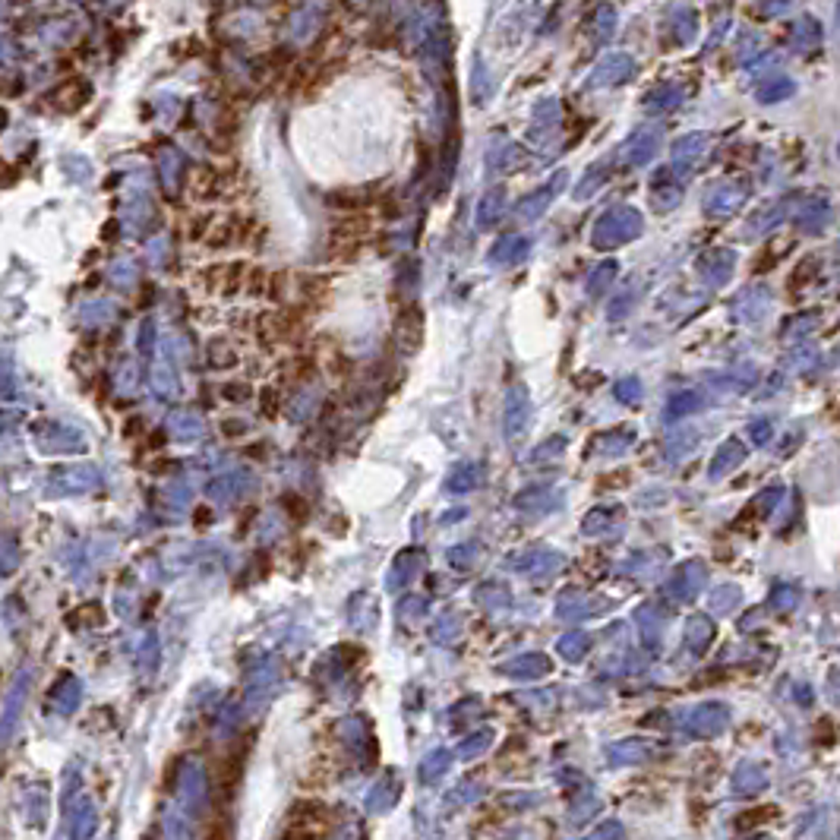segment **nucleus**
I'll return each instance as SVG.
<instances>
[{
    "label": "nucleus",
    "mask_w": 840,
    "mask_h": 840,
    "mask_svg": "<svg viewBox=\"0 0 840 840\" xmlns=\"http://www.w3.org/2000/svg\"><path fill=\"white\" fill-rule=\"evenodd\" d=\"M816 326H818V316H799L797 323L787 326V335H790V338H799L806 329H816Z\"/></svg>",
    "instance_id": "obj_52"
},
{
    "label": "nucleus",
    "mask_w": 840,
    "mask_h": 840,
    "mask_svg": "<svg viewBox=\"0 0 840 840\" xmlns=\"http://www.w3.org/2000/svg\"><path fill=\"white\" fill-rule=\"evenodd\" d=\"M768 307H771V297H768L765 291H749L746 297L740 300V316H746L749 323H755Z\"/></svg>",
    "instance_id": "obj_33"
},
{
    "label": "nucleus",
    "mask_w": 840,
    "mask_h": 840,
    "mask_svg": "<svg viewBox=\"0 0 840 840\" xmlns=\"http://www.w3.org/2000/svg\"><path fill=\"white\" fill-rule=\"evenodd\" d=\"M623 515V505H610V509H594V512H588V518H585V534H600V531H607L610 528L617 518Z\"/></svg>",
    "instance_id": "obj_29"
},
{
    "label": "nucleus",
    "mask_w": 840,
    "mask_h": 840,
    "mask_svg": "<svg viewBox=\"0 0 840 840\" xmlns=\"http://www.w3.org/2000/svg\"><path fill=\"white\" fill-rule=\"evenodd\" d=\"M765 784H768L765 771L755 765H740V771L733 774V787L742 793H759V790H765Z\"/></svg>",
    "instance_id": "obj_26"
},
{
    "label": "nucleus",
    "mask_w": 840,
    "mask_h": 840,
    "mask_svg": "<svg viewBox=\"0 0 840 840\" xmlns=\"http://www.w3.org/2000/svg\"><path fill=\"white\" fill-rule=\"evenodd\" d=\"M562 448H566V439H562V436H553V439H550L547 446L537 448V452H534V461H543L547 455H556V452H562Z\"/></svg>",
    "instance_id": "obj_54"
},
{
    "label": "nucleus",
    "mask_w": 840,
    "mask_h": 840,
    "mask_svg": "<svg viewBox=\"0 0 840 840\" xmlns=\"http://www.w3.org/2000/svg\"><path fill=\"white\" fill-rule=\"evenodd\" d=\"M613 25H617V10H613V6H598V16H594V25H591V38L598 44H604L607 38L613 35Z\"/></svg>",
    "instance_id": "obj_32"
},
{
    "label": "nucleus",
    "mask_w": 840,
    "mask_h": 840,
    "mask_svg": "<svg viewBox=\"0 0 840 840\" xmlns=\"http://www.w3.org/2000/svg\"><path fill=\"white\" fill-rule=\"evenodd\" d=\"M619 266L617 262H600V266L591 269V275H588V294L591 297H598V294H604L607 288L613 285V278H617Z\"/></svg>",
    "instance_id": "obj_27"
},
{
    "label": "nucleus",
    "mask_w": 840,
    "mask_h": 840,
    "mask_svg": "<svg viewBox=\"0 0 840 840\" xmlns=\"http://www.w3.org/2000/svg\"><path fill=\"white\" fill-rule=\"evenodd\" d=\"M313 408H316V392H313V389H307V392H304V399H297V401H294V405H291V418H294V420L310 418V414H313Z\"/></svg>",
    "instance_id": "obj_48"
},
{
    "label": "nucleus",
    "mask_w": 840,
    "mask_h": 840,
    "mask_svg": "<svg viewBox=\"0 0 840 840\" xmlns=\"http://www.w3.org/2000/svg\"><path fill=\"white\" fill-rule=\"evenodd\" d=\"M556 120H560V105H556V101H543V105H537L534 124L541 127V130H553Z\"/></svg>",
    "instance_id": "obj_43"
},
{
    "label": "nucleus",
    "mask_w": 840,
    "mask_h": 840,
    "mask_svg": "<svg viewBox=\"0 0 840 840\" xmlns=\"http://www.w3.org/2000/svg\"><path fill=\"white\" fill-rule=\"evenodd\" d=\"M562 184H566V171H560V175H553V181H550L543 190H534V193H531V196H524V200L515 206V215H518V218H524V222H531V218L543 215L550 203H553V196L562 190Z\"/></svg>",
    "instance_id": "obj_8"
},
{
    "label": "nucleus",
    "mask_w": 840,
    "mask_h": 840,
    "mask_svg": "<svg viewBox=\"0 0 840 840\" xmlns=\"http://www.w3.org/2000/svg\"><path fill=\"white\" fill-rule=\"evenodd\" d=\"M420 335H423V319H420V310H405L399 316V323H395V344H399V351H414L420 344Z\"/></svg>",
    "instance_id": "obj_13"
},
{
    "label": "nucleus",
    "mask_w": 840,
    "mask_h": 840,
    "mask_svg": "<svg viewBox=\"0 0 840 840\" xmlns=\"http://www.w3.org/2000/svg\"><path fill=\"white\" fill-rule=\"evenodd\" d=\"M771 433H774V427H771V420H765V418L749 427V439H752L755 446H765V442L771 439Z\"/></svg>",
    "instance_id": "obj_51"
},
{
    "label": "nucleus",
    "mask_w": 840,
    "mask_h": 840,
    "mask_svg": "<svg viewBox=\"0 0 840 840\" xmlns=\"http://www.w3.org/2000/svg\"><path fill=\"white\" fill-rule=\"evenodd\" d=\"M209 357H212V363H215V367H234V361H237L234 351H231L224 342H215V344H212V348H209Z\"/></svg>",
    "instance_id": "obj_49"
},
{
    "label": "nucleus",
    "mask_w": 840,
    "mask_h": 840,
    "mask_svg": "<svg viewBox=\"0 0 840 840\" xmlns=\"http://www.w3.org/2000/svg\"><path fill=\"white\" fill-rule=\"evenodd\" d=\"M477 553H480L477 543H467V547H455L452 553H448V560H452L455 569H471L474 560H477Z\"/></svg>",
    "instance_id": "obj_46"
},
{
    "label": "nucleus",
    "mask_w": 840,
    "mask_h": 840,
    "mask_svg": "<svg viewBox=\"0 0 840 840\" xmlns=\"http://www.w3.org/2000/svg\"><path fill=\"white\" fill-rule=\"evenodd\" d=\"M480 480H484V471H480V465H458L452 474H448L446 480V490L448 493H471L480 486Z\"/></svg>",
    "instance_id": "obj_22"
},
{
    "label": "nucleus",
    "mask_w": 840,
    "mask_h": 840,
    "mask_svg": "<svg viewBox=\"0 0 840 840\" xmlns=\"http://www.w3.org/2000/svg\"><path fill=\"white\" fill-rule=\"evenodd\" d=\"M604 600H591V598H581V600H562V607H560V613H562V619H585V617H591L594 610H604Z\"/></svg>",
    "instance_id": "obj_34"
},
{
    "label": "nucleus",
    "mask_w": 840,
    "mask_h": 840,
    "mask_svg": "<svg viewBox=\"0 0 840 840\" xmlns=\"http://www.w3.org/2000/svg\"><path fill=\"white\" fill-rule=\"evenodd\" d=\"M598 809H600V803L591 797V793H588V797H581L579 803L572 806V812H569V818H572V825H581L588 816H594V812H598Z\"/></svg>",
    "instance_id": "obj_47"
},
{
    "label": "nucleus",
    "mask_w": 840,
    "mask_h": 840,
    "mask_svg": "<svg viewBox=\"0 0 840 840\" xmlns=\"http://www.w3.org/2000/svg\"><path fill=\"white\" fill-rule=\"evenodd\" d=\"M797 600H799L797 588L780 585V588H774V594H771V600H768V604H771L774 610H793V607H797Z\"/></svg>",
    "instance_id": "obj_45"
},
{
    "label": "nucleus",
    "mask_w": 840,
    "mask_h": 840,
    "mask_svg": "<svg viewBox=\"0 0 840 840\" xmlns=\"http://www.w3.org/2000/svg\"><path fill=\"white\" fill-rule=\"evenodd\" d=\"M635 76V61L629 54H607L604 61L598 63V70H594L591 76V86L594 89H604V86H623V82H629Z\"/></svg>",
    "instance_id": "obj_6"
},
{
    "label": "nucleus",
    "mask_w": 840,
    "mask_h": 840,
    "mask_svg": "<svg viewBox=\"0 0 840 840\" xmlns=\"http://www.w3.org/2000/svg\"><path fill=\"white\" fill-rule=\"evenodd\" d=\"M395 797H399V784H395V778L392 780L382 778L380 784L373 787V797L367 799V806L373 812H386V809H392V806H395Z\"/></svg>",
    "instance_id": "obj_28"
},
{
    "label": "nucleus",
    "mask_w": 840,
    "mask_h": 840,
    "mask_svg": "<svg viewBox=\"0 0 840 840\" xmlns=\"http://www.w3.org/2000/svg\"><path fill=\"white\" fill-rule=\"evenodd\" d=\"M704 149H708V133H689V137L676 139L673 143V175H692L698 168V162L704 158Z\"/></svg>",
    "instance_id": "obj_5"
},
{
    "label": "nucleus",
    "mask_w": 840,
    "mask_h": 840,
    "mask_svg": "<svg viewBox=\"0 0 840 840\" xmlns=\"http://www.w3.org/2000/svg\"><path fill=\"white\" fill-rule=\"evenodd\" d=\"M505 676H515V679H541L550 673V660L543 657V654L531 651V654H518L515 660H509V664L503 666Z\"/></svg>",
    "instance_id": "obj_12"
},
{
    "label": "nucleus",
    "mask_w": 840,
    "mask_h": 840,
    "mask_svg": "<svg viewBox=\"0 0 840 840\" xmlns=\"http://www.w3.org/2000/svg\"><path fill=\"white\" fill-rule=\"evenodd\" d=\"M742 458H746V448H742V442L740 439H727L714 452V461H711V477H727L730 471H736V467L742 465Z\"/></svg>",
    "instance_id": "obj_17"
},
{
    "label": "nucleus",
    "mask_w": 840,
    "mask_h": 840,
    "mask_svg": "<svg viewBox=\"0 0 840 840\" xmlns=\"http://www.w3.org/2000/svg\"><path fill=\"white\" fill-rule=\"evenodd\" d=\"M683 105V89L679 86H657L647 92L645 99V111L647 114H666V111H676V108Z\"/></svg>",
    "instance_id": "obj_19"
},
{
    "label": "nucleus",
    "mask_w": 840,
    "mask_h": 840,
    "mask_svg": "<svg viewBox=\"0 0 840 840\" xmlns=\"http://www.w3.org/2000/svg\"><path fill=\"white\" fill-rule=\"evenodd\" d=\"M784 222V206H771V209H761L759 215L749 222V231H765V228H774V224Z\"/></svg>",
    "instance_id": "obj_39"
},
{
    "label": "nucleus",
    "mask_w": 840,
    "mask_h": 840,
    "mask_svg": "<svg viewBox=\"0 0 840 840\" xmlns=\"http://www.w3.org/2000/svg\"><path fill=\"white\" fill-rule=\"evenodd\" d=\"M755 95H759V101H765V105L784 101V99H790V95H793V80H787V76H768Z\"/></svg>",
    "instance_id": "obj_25"
},
{
    "label": "nucleus",
    "mask_w": 840,
    "mask_h": 840,
    "mask_svg": "<svg viewBox=\"0 0 840 840\" xmlns=\"http://www.w3.org/2000/svg\"><path fill=\"white\" fill-rule=\"evenodd\" d=\"M683 200V190L673 184V171L670 168H660L657 177H654V190H651V203L657 212H666L673 209L676 203Z\"/></svg>",
    "instance_id": "obj_15"
},
{
    "label": "nucleus",
    "mask_w": 840,
    "mask_h": 840,
    "mask_svg": "<svg viewBox=\"0 0 840 840\" xmlns=\"http://www.w3.org/2000/svg\"><path fill=\"white\" fill-rule=\"evenodd\" d=\"M704 581H708V569L702 566V562H685V566L676 569V575H673L670 581V594L679 600H692L698 591L704 588Z\"/></svg>",
    "instance_id": "obj_7"
},
{
    "label": "nucleus",
    "mask_w": 840,
    "mask_h": 840,
    "mask_svg": "<svg viewBox=\"0 0 840 840\" xmlns=\"http://www.w3.org/2000/svg\"><path fill=\"white\" fill-rule=\"evenodd\" d=\"M515 505L518 509H547V493L543 490H534V493H522V496H515Z\"/></svg>",
    "instance_id": "obj_50"
},
{
    "label": "nucleus",
    "mask_w": 840,
    "mask_h": 840,
    "mask_svg": "<svg viewBox=\"0 0 840 840\" xmlns=\"http://www.w3.org/2000/svg\"><path fill=\"white\" fill-rule=\"evenodd\" d=\"M698 408V395L695 392H679L670 399V405H666V420H679L685 418V414H692Z\"/></svg>",
    "instance_id": "obj_36"
},
{
    "label": "nucleus",
    "mask_w": 840,
    "mask_h": 840,
    "mask_svg": "<svg viewBox=\"0 0 840 840\" xmlns=\"http://www.w3.org/2000/svg\"><path fill=\"white\" fill-rule=\"evenodd\" d=\"M746 200H749L746 181H723L708 190V196H704V212H711V215H733V212L742 209Z\"/></svg>",
    "instance_id": "obj_2"
},
{
    "label": "nucleus",
    "mask_w": 840,
    "mask_h": 840,
    "mask_svg": "<svg viewBox=\"0 0 840 840\" xmlns=\"http://www.w3.org/2000/svg\"><path fill=\"white\" fill-rule=\"evenodd\" d=\"M448 765H452V752L448 749H436V752H429L420 761V780L423 784H436L448 771Z\"/></svg>",
    "instance_id": "obj_23"
},
{
    "label": "nucleus",
    "mask_w": 840,
    "mask_h": 840,
    "mask_svg": "<svg viewBox=\"0 0 840 840\" xmlns=\"http://www.w3.org/2000/svg\"><path fill=\"white\" fill-rule=\"evenodd\" d=\"M490 742H493V730H477V733L467 736V740L461 742L458 755L471 761V759H477L480 752H486V749H490Z\"/></svg>",
    "instance_id": "obj_35"
},
{
    "label": "nucleus",
    "mask_w": 840,
    "mask_h": 840,
    "mask_svg": "<svg viewBox=\"0 0 840 840\" xmlns=\"http://www.w3.org/2000/svg\"><path fill=\"white\" fill-rule=\"evenodd\" d=\"M818 269H822V266H818V260H812V256H809V260H803V262H799V269H797V272L790 275V288H803V285H809V281L818 275Z\"/></svg>",
    "instance_id": "obj_44"
},
{
    "label": "nucleus",
    "mask_w": 840,
    "mask_h": 840,
    "mask_svg": "<svg viewBox=\"0 0 840 840\" xmlns=\"http://www.w3.org/2000/svg\"><path fill=\"white\" fill-rule=\"evenodd\" d=\"M613 392H617V399L623 401V405H638L641 401V382L635 380V376H626V380L617 382Z\"/></svg>",
    "instance_id": "obj_40"
},
{
    "label": "nucleus",
    "mask_w": 840,
    "mask_h": 840,
    "mask_svg": "<svg viewBox=\"0 0 840 840\" xmlns=\"http://www.w3.org/2000/svg\"><path fill=\"white\" fill-rule=\"evenodd\" d=\"M727 723H730L727 704L704 702V704H698V708L689 714V721H685V730H689L692 736H702V740H711V736L723 733V730H727Z\"/></svg>",
    "instance_id": "obj_3"
},
{
    "label": "nucleus",
    "mask_w": 840,
    "mask_h": 840,
    "mask_svg": "<svg viewBox=\"0 0 840 840\" xmlns=\"http://www.w3.org/2000/svg\"><path fill=\"white\" fill-rule=\"evenodd\" d=\"M771 816H778V809H768V806H761V809H752V812H742L740 816V831H752L755 825H765L771 822Z\"/></svg>",
    "instance_id": "obj_42"
},
{
    "label": "nucleus",
    "mask_w": 840,
    "mask_h": 840,
    "mask_svg": "<svg viewBox=\"0 0 840 840\" xmlns=\"http://www.w3.org/2000/svg\"><path fill=\"white\" fill-rule=\"evenodd\" d=\"M607 175H610V162H600L594 165V171H588L585 181L579 184V190H575V200H588L591 193H598L600 184L607 181Z\"/></svg>",
    "instance_id": "obj_30"
},
{
    "label": "nucleus",
    "mask_w": 840,
    "mask_h": 840,
    "mask_svg": "<svg viewBox=\"0 0 840 840\" xmlns=\"http://www.w3.org/2000/svg\"><path fill=\"white\" fill-rule=\"evenodd\" d=\"M660 139L657 133L651 130H638L635 137H629V143L623 146V158L626 165H647L654 158V152H657Z\"/></svg>",
    "instance_id": "obj_14"
},
{
    "label": "nucleus",
    "mask_w": 840,
    "mask_h": 840,
    "mask_svg": "<svg viewBox=\"0 0 840 840\" xmlns=\"http://www.w3.org/2000/svg\"><path fill=\"white\" fill-rule=\"evenodd\" d=\"M588 647H591V638H588L585 632H572V635H562V641H560V654L566 660H581L588 654Z\"/></svg>",
    "instance_id": "obj_31"
},
{
    "label": "nucleus",
    "mask_w": 840,
    "mask_h": 840,
    "mask_svg": "<svg viewBox=\"0 0 840 840\" xmlns=\"http://www.w3.org/2000/svg\"><path fill=\"white\" fill-rule=\"evenodd\" d=\"M604 835H623V828H619V825L613 822V825H607V828H600V831H598V837H604Z\"/></svg>",
    "instance_id": "obj_58"
},
{
    "label": "nucleus",
    "mask_w": 840,
    "mask_h": 840,
    "mask_svg": "<svg viewBox=\"0 0 840 840\" xmlns=\"http://www.w3.org/2000/svg\"><path fill=\"white\" fill-rule=\"evenodd\" d=\"M528 423H531L528 389H524V386H512L509 395H505V418H503L505 436H509L512 442L522 439V436L528 433Z\"/></svg>",
    "instance_id": "obj_4"
},
{
    "label": "nucleus",
    "mask_w": 840,
    "mask_h": 840,
    "mask_svg": "<svg viewBox=\"0 0 840 840\" xmlns=\"http://www.w3.org/2000/svg\"><path fill=\"white\" fill-rule=\"evenodd\" d=\"M733 266H736V256L730 253V250H711V253H704L702 262H698V272H702V278L708 281V285H723V281H730V275H733Z\"/></svg>",
    "instance_id": "obj_9"
},
{
    "label": "nucleus",
    "mask_w": 840,
    "mask_h": 840,
    "mask_svg": "<svg viewBox=\"0 0 840 840\" xmlns=\"http://www.w3.org/2000/svg\"><path fill=\"white\" fill-rule=\"evenodd\" d=\"M641 212L632 209V206H617L610 212H604V215L598 218V224H594V234H591V243L598 250H613L619 247V243H629L635 237L641 234Z\"/></svg>",
    "instance_id": "obj_1"
},
{
    "label": "nucleus",
    "mask_w": 840,
    "mask_h": 840,
    "mask_svg": "<svg viewBox=\"0 0 840 840\" xmlns=\"http://www.w3.org/2000/svg\"><path fill=\"white\" fill-rule=\"evenodd\" d=\"M420 562H423V556L418 553V550H405V553L395 556L392 569H389V579H386L389 591H401V588L411 585L420 572Z\"/></svg>",
    "instance_id": "obj_10"
},
{
    "label": "nucleus",
    "mask_w": 840,
    "mask_h": 840,
    "mask_svg": "<svg viewBox=\"0 0 840 840\" xmlns=\"http://www.w3.org/2000/svg\"><path fill=\"white\" fill-rule=\"evenodd\" d=\"M243 389H247V386H228V392H224V395H228V399L241 401V399H247V392H243Z\"/></svg>",
    "instance_id": "obj_57"
},
{
    "label": "nucleus",
    "mask_w": 840,
    "mask_h": 840,
    "mask_svg": "<svg viewBox=\"0 0 840 840\" xmlns=\"http://www.w3.org/2000/svg\"><path fill=\"white\" fill-rule=\"evenodd\" d=\"M787 6H790V0H774V4H765V13L768 16H778V13H784Z\"/></svg>",
    "instance_id": "obj_56"
},
{
    "label": "nucleus",
    "mask_w": 840,
    "mask_h": 840,
    "mask_svg": "<svg viewBox=\"0 0 840 840\" xmlns=\"http://www.w3.org/2000/svg\"><path fill=\"white\" fill-rule=\"evenodd\" d=\"M790 44H793L797 54H812V51L822 44V25H818L812 16H803L790 29Z\"/></svg>",
    "instance_id": "obj_16"
},
{
    "label": "nucleus",
    "mask_w": 840,
    "mask_h": 840,
    "mask_svg": "<svg viewBox=\"0 0 840 840\" xmlns=\"http://www.w3.org/2000/svg\"><path fill=\"white\" fill-rule=\"evenodd\" d=\"M831 218V209L828 203H806L803 209L793 215V222H797L799 231H809V234H816V231L825 228V222Z\"/></svg>",
    "instance_id": "obj_21"
},
{
    "label": "nucleus",
    "mask_w": 840,
    "mask_h": 840,
    "mask_svg": "<svg viewBox=\"0 0 840 840\" xmlns=\"http://www.w3.org/2000/svg\"><path fill=\"white\" fill-rule=\"evenodd\" d=\"M714 623H711V617H692L689 619V629H685V638H689V647L695 654H704L711 647V641H714Z\"/></svg>",
    "instance_id": "obj_20"
},
{
    "label": "nucleus",
    "mask_w": 840,
    "mask_h": 840,
    "mask_svg": "<svg viewBox=\"0 0 840 840\" xmlns=\"http://www.w3.org/2000/svg\"><path fill=\"white\" fill-rule=\"evenodd\" d=\"M262 411H266V418H278V392L275 389H262Z\"/></svg>",
    "instance_id": "obj_53"
},
{
    "label": "nucleus",
    "mask_w": 840,
    "mask_h": 840,
    "mask_svg": "<svg viewBox=\"0 0 840 840\" xmlns=\"http://www.w3.org/2000/svg\"><path fill=\"white\" fill-rule=\"evenodd\" d=\"M711 604H714V610L717 613H727V610H733L736 604H740V588L736 585H723L721 591L711 598Z\"/></svg>",
    "instance_id": "obj_41"
},
{
    "label": "nucleus",
    "mask_w": 840,
    "mask_h": 840,
    "mask_svg": "<svg viewBox=\"0 0 840 840\" xmlns=\"http://www.w3.org/2000/svg\"><path fill=\"white\" fill-rule=\"evenodd\" d=\"M477 604L486 607V610H496V607L509 604V591H505V588H499V585H480Z\"/></svg>",
    "instance_id": "obj_37"
},
{
    "label": "nucleus",
    "mask_w": 840,
    "mask_h": 840,
    "mask_svg": "<svg viewBox=\"0 0 840 840\" xmlns=\"http://www.w3.org/2000/svg\"><path fill=\"white\" fill-rule=\"evenodd\" d=\"M610 759L613 761H641V759H645V746H641L638 740L617 742V746L610 749Z\"/></svg>",
    "instance_id": "obj_38"
},
{
    "label": "nucleus",
    "mask_w": 840,
    "mask_h": 840,
    "mask_svg": "<svg viewBox=\"0 0 840 840\" xmlns=\"http://www.w3.org/2000/svg\"><path fill=\"white\" fill-rule=\"evenodd\" d=\"M285 505H291L294 518H297V522H300V518H307V503L300 496H285Z\"/></svg>",
    "instance_id": "obj_55"
},
{
    "label": "nucleus",
    "mask_w": 840,
    "mask_h": 840,
    "mask_svg": "<svg viewBox=\"0 0 840 840\" xmlns=\"http://www.w3.org/2000/svg\"><path fill=\"white\" fill-rule=\"evenodd\" d=\"M503 209H505L503 187L490 190V193L484 196V203H480V209H477V224H480V228H490V224H496L499 215H503Z\"/></svg>",
    "instance_id": "obj_24"
},
{
    "label": "nucleus",
    "mask_w": 840,
    "mask_h": 840,
    "mask_svg": "<svg viewBox=\"0 0 840 840\" xmlns=\"http://www.w3.org/2000/svg\"><path fill=\"white\" fill-rule=\"evenodd\" d=\"M224 433H243V423H224Z\"/></svg>",
    "instance_id": "obj_59"
},
{
    "label": "nucleus",
    "mask_w": 840,
    "mask_h": 840,
    "mask_svg": "<svg viewBox=\"0 0 840 840\" xmlns=\"http://www.w3.org/2000/svg\"><path fill=\"white\" fill-rule=\"evenodd\" d=\"M531 250V241L528 237H518V234H509V237H499L496 243H493L490 250V266H512V262H522L524 256H528Z\"/></svg>",
    "instance_id": "obj_11"
},
{
    "label": "nucleus",
    "mask_w": 840,
    "mask_h": 840,
    "mask_svg": "<svg viewBox=\"0 0 840 840\" xmlns=\"http://www.w3.org/2000/svg\"><path fill=\"white\" fill-rule=\"evenodd\" d=\"M695 32H698L695 10H689V6H676V10L670 13V38H673V44H689L692 38H695Z\"/></svg>",
    "instance_id": "obj_18"
}]
</instances>
